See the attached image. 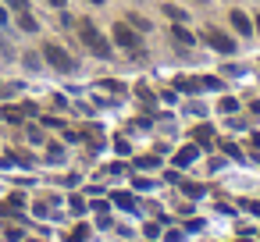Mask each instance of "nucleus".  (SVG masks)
<instances>
[{"mask_svg": "<svg viewBox=\"0 0 260 242\" xmlns=\"http://www.w3.org/2000/svg\"><path fill=\"white\" fill-rule=\"evenodd\" d=\"M175 40H178L182 47H189V43H192V36H189V32H185L182 25H175Z\"/></svg>", "mask_w": 260, "mask_h": 242, "instance_id": "nucleus-9", "label": "nucleus"}, {"mask_svg": "<svg viewBox=\"0 0 260 242\" xmlns=\"http://www.w3.org/2000/svg\"><path fill=\"white\" fill-rule=\"evenodd\" d=\"M4 22H8V15H4V11H0V25H4Z\"/></svg>", "mask_w": 260, "mask_h": 242, "instance_id": "nucleus-15", "label": "nucleus"}, {"mask_svg": "<svg viewBox=\"0 0 260 242\" xmlns=\"http://www.w3.org/2000/svg\"><path fill=\"white\" fill-rule=\"evenodd\" d=\"M43 57H47V61L57 68V72H72V68H75L72 54H68V50H61L57 43H47V47H43Z\"/></svg>", "mask_w": 260, "mask_h": 242, "instance_id": "nucleus-2", "label": "nucleus"}, {"mask_svg": "<svg viewBox=\"0 0 260 242\" xmlns=\"http://www.w3.org/2000/svg\"><path fill=\"white\" fill-rule=\"evenodd\" d=\"M114 40H118L121 47H128V50H136V43H139V36H136L132 29H125V25H114Z\"/></svg>", "mask_w": 260, "mask_h": 242, "instance_id": "nucleus-4", "label": "nucleus"}, {"mask_svg": "<svg viewBox=\"0 0 260 242\" xmlns=\"http://www.w3.org/2000/svg\"><path fill=\"white\" fill-rule=\"evenodd\" d=\"M93 4H104V0H93Z\"/></svg>", "mask_w": 260, "mask_h": 242, "instance_id": "nucleus-18", "label": "nucleus"}, {"mask_svg": "<svg viewBox=\"0 0 260 242\" xmlns=\"http://www.w3.org/2000/svg\"><path fill=\"white\" fill-rule=\"evenodd\" d=\"M196 139H200V143H214V132H210V128H196Z\"/></svg>", "mask_w": 260, "mask_h": 242, "instance_id": "nucleus-12", "label": "nucleus"}, {"mask_svg": "<svg viewBox=\"0 0 260 242\" xmlns=\"http://www.w3.org/2000/svg\"><path fill=\"white\" fill-rule=\"evenodd\" d=\"M192 157H196V146H185V150L175 157V164H178V167H189V164H192Z\"/></svg>", "mask_w": 260, "mask_h": 242, "instance_id": "nucleus-6", "label": "nucleus"}, {"mask_svg": "<svg viewBox=\"0 0 260 242\" xmlns=\"http://www.w3.org/2000/svg\"><path fill=\"white\" fill-rule=\"evenodd\" d=\"M18 25H22L25 32H36V18H32V15H25V11H22V18H18Z\"/></svg>", "mask_w": 260, "mask_h": 242, "instance_id": "nucleus-8", "label": "nucleus"}, {"mask_svg": "<svg viewBox=\"0 0 260 242\" xmlns=\"http://www.w3.org/2000/svg\"><path fill=\"white\" fill-rule=\"evenodd\" d=\"M164 11H168V15H171V18H175V22H178V18H185V11H178V8H175V4H168V8H164Z\"/></svg>", "mask_w": 260, "mask_h": 242, "instance_id": "nucleus-13", "label": "nucleus"}, {"mask_svg": "<svg viewBox=\"0 0 260 242\" xmlns=\"http://www.w3.org/2000/svg\"><path fill=\"white\" fill-rule=\"evenodd\" d=\"M232 25H235L242 36H249V29H253V25H249V18H246L242 11H232Z\"/></svg>", "mask_w": 260, "mask_h": 242, "instance_id": "nucleus-5", "label": "nucleus"}, {"mask_svg": "<svg viewBox=\"0 0 260 242\" xmlns=\"http://www.w3.org/2000/svg\"><path fill=\"white\" fill-rule=\"evenodd\" d=\"M32 242H43V238H32Z\"/></svg>", "mask_w": 260, "mask_h": 242, "instance_id": "nucleus-19", "label": "nucleus"}, {"mask_svg": "<svg viewBox=\"0 0 260 242\" xmlns=\"http://www.w3.org/2000/svg\"><path fill=\"white\" fill-rule=\"evenodd\" d=\"M178 185H182L189 196H203V185H196V182H178Z\"/></svg>", "mask_w": 260, "mask_h": 242, "instance_id": "nucleus-10", "label": "nucleus"}, {"mask_svg": "<svg viewBox=\"0 0 260 242\" xmlns=\"http://www.w3.org/2000/svg\"><path fill=\"white\" fill-rule=\"evenodd\" d=\"M203 40H207L214 50H221V54H232V50H235V43H232L221 29H207V36H203Z\"/></svg>", "mask_w": 260, "mask_h": 242, "instance_id": "nucleus-3", "label": "nucleus"}, {"mask_svg": "<svg viewBox=\"0 0 260 242\" xmlns=\"http://www.w3.org/2000/svg\"><path fill=\"white\" fill-rule=\"evenodd\" d=\"M8 4H11V8H25V0H8Z\"/></svg>", "mask_w": 260, "mask_h": 242, "instance_id": "nucleus-14", "label": "nucleus"}, {"mask_svg": "<svg viewBox=\"0 0 260 242\" xmlns=\"http://www.w3.org/2000/svg\"><path fill=\"white\" fill-rule=\"evenodd\" d=\"M256 32H260V18H256Z\"/></svg>", "mask_w": 260, "mask_h": 242, "instance_id": "nucleus-17", "label": "nucleus"}, {"mask_svg": "<svg viewBox=\"0 0 260 242\" xmlns=\"http://www.w3.org/2000/svg\"><path fill=\"white\" fill-rule=\"evenodd\" d=\"M50 4H57V8H64V0H50Z\"/></svg>", "mask_w": 260, "mask_h": 242, "instance_id": "nucleus-16", "label": "nucleus"}, {"mask_svg": "<svg viewBox=\"0 0 260 242\" xmlns=\"http://www.w3.org/2000/svg\"><path fill=\"white\" fill-rule=\"evenodd\" d=\"M79 32H82L86 47H89V50H93L96 57H107V54H111V43H107V40H104V36H100V32H96V29H93L89 22H82V29H79Z\"/></svg>", "mask_w": 260, "mask_h": 242, "instance_id": "nucleus-1", "label": "nucleus"}, {"mask_svg": "<svg viewBox=\"0 0 260 242\" xmlns=\"http://www.w3.org/2000/svg\"><path fill=\"white\" fill-rule=\"evenodd\" d=\"M86 235H89V228L82 224V228H75V231L68 235V242H86Z\"/></svg>", "mask_w": 260, "mask_h": 242, "instance_id": "nucleus-11", "label": "nucleus"}, {"mask_svg": "<svg viewBox=\"0 0 260 242\" xmlns=\"http://www.w3.org/2000/svg\"><path fill=\"white\" fill-rule=\"evenodd\" d=\"M114 203H118V206H125V210H132V206H136V199H132L128 192H114Z\"/></svg>", "mask_w": 260, "mask_h": 242, "instance_id": "nucleus-7", "label": "nucleus"}]
</instances>
